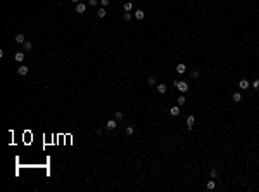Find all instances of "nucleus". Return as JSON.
<instances>
[{
	"label": "nucleus",
	"mask_w": 259,
	"mask_h": 192,
	"mask_svg": "<svg viewBox=\"0 0 259 192\" xmlns=\"http://www.w3.org/2000/svg\"><path fill=\"white\" fill-rule=\"evenodd\" d=\"M114 119H117V121H121V119H123V113H121V111H116Z\"/></svg>",
	"instance_id": "obj_17"
},
{
	"label": "nucleus",
	"mask_w": 259,
	"mask_h": 192,
	"mask_svg": "<svg viewBox=\"0 0 259 192\" xmlns=\"http://www.w3.org/2000/svg\"><path fill=\"white\" fill-rule=\"evenodd\" d=\"M116 126H117V119H109L107 125H106V128H107V130H114Z\"/></svg>",
	"instance_id": "obj_4"
},
{
	"label": "nucleus",
	"mask_w": 259,
	"mask_h": 192,
	"mask_svg": "<svg viewBox=\"0 0 259 192\" xmlns=\"http://www.w3.org/2000/svg\"><path fill=\"white\" fill-rule=\"evenodd\" d=\"M28 71H29V69H28V67H26V66H24V64H23V66H19V67H17V73H19L21 76H24V75H28Z\"/></svg>",
	"instance_id": "obj_8"
},
{
	"label": "nucleus",
	"mask_w": 259,
	"mask_h": 192,
	"mask_svg": "<svg viewBox=\"0 0 259 192\" xmlns=\"http://www.w3.org/2000/svg\"><path fill=\"white\" fill-rule=\"evenodd\" d=\"M174 86H176L180 92H187V90H188V83H185V81H174Z\"/></svg>",
	"instance_id": "obj_1"
},
{
	"label": "nucleus",
	"mask_w": 259,
	"mask_h": 192,
	"mask_svg": "<svg viewBox=\"0 0 259 192\" xmlns=\"http://www.w3.org/2000/svg\"><path fill=\"white\" fill-rule=\"evenodd\" d=\"M250 85L254 86V88H259V80H254V81H252V83H250Z\"/></svg>",
	"instance_id": "obj_26"
},
{
	"label": "nucleus",
	"mask_w": 259,
	"mask_h": 192,
	"mask_svg": "<svg viewBox=\"0 0 259 192\" xmlns=\"http://www.w3.org/2000/svg\"><path fill=\"white\" fill-rule=\"evenodd\" d=\"M157 92H159V94H166V92H168V86L164 85V83H159V85H157Z\"/></svg>",
	"instance_id": "obj_10"
},
{
	"label": "nucleus",
	"mask_w": 259,
	"mask_h": 192,
	"mask_svg": "<svg viewBox=\"0 0 259 192\" xmlns=\"http://www.w3.org/2000/svg\"><path fill=\"white\" fill-rule=\"evenodd\" d=\"M97 4H98V0H88V5L90 7H95Z\"/></svg>",
	"instance_id": "obj_24"
},
{
	"label": "nucleus",
	"mask_w": 259,
	"mask_h": 192,
	"mask_svg": "<svg viewBox=\"0 0 259 192\" xmlns=\"http://www.w3.org/2000/svg\"><path fill=\"white\" fill-rule=\"evenodd\" d=\"M147 83H149V86H150V85H155V78H154V76H150L149 80H147Z\"/></svg>",
	"instance_id": "obj_23"
},
{
	"label": "nucleus",
	"mask_w": 259,
	"mask_h": 192,
	"mask_svg": "<svg viewBox=\"0 0 259 192\" xmlns=\"http://www.w3.org/2000/svg\"><path fill=\"white\" fill-rule=\"evenodd\" d=\"M231 99H233V102H240V100H242V94H240V92H235V94L231 95Z\"/></svg>",
	"instance_id": "obj_11"
},
{
	"label": "nucleus",
	"mask_w": 259,
	"mask_h": 192,
	"mask_svg": "<svg viewBox=\"0 0 259 192\" xmlns=\"http://www.w3.org/2000/svg\"><path fill=\"white\" fill-rule=\"evenodd\" d=\"M238 86L242 88V90H245V88H249V86H250V81H247L245 78H242V80L238 81Z\"/></svg>",
	"instance_id": "obj_3"
},
{
	"label": "nucleus",
	"mask_w": 259,
	"mask_h": 192,
	"mask_svg": "<svg viewBox=\"0 0 259 192\" xmlns=\"http://www.w3.org/2000/svg\"><path fill=\"white\" fill-rule=\"evenodd\" d=\"M131 9H133V4H131V2H126V4H125V10H126V12H130Z\"/></svg>",
	"instance_id": "obj_16"
},
{
	"label": "nucleus",
	"mask_w": 259,
	"mask_h": 192,
	"mask_svg": "<svg viewBox=\"0 0 259 192\" xmlns=\"http://www.w3.org/2000/svg\"><path fill=\"white\" fill-rule=\"evenodd\" d=\"M185 71H187V67H185V64H178V66H176V73H180V75H183Z\"/></svg>",
	"instance_id": "obj_13"
},
{
	"label": "nucleus",
	"mask_w": 259,
	"mask_h": 192,
	"mask_svg": "<svg viewBox=\"0 0 259 192\" xmlns=\"http://www.w3.org/2000/svg\"><path fill=\"white\" fill-rule=\"evenodd\" d=\"M24 42H26V38H24V35H23V33L16 35V43H21V45H24Z\"/></svg>",
	"instance_id": "obj_9"
},
{
	"label": "nucleus",
	"mask_w": 259,
	"mask_h": 192,
	"mask_svg": "<svg viewBox=\"0 0 259 192\" xmlns=\"http://www.w3.org/2000/svg\"><path fill=\"white\" fill-rule=\"evenodd\" d=\"M97 16L98 18H106V7H100V9L97 10Z\"/></svg>",
	"instance_id": "obj_14"
},
{
	"label": "nucleus",
	"mask_w": 259,
	"mask_h": 192,
	"mask_svg": "<svg viewBox=\"0 0 259 192\" xmlns=\"http://www.w3.org/2000/svg\"><path fill=\"white\" fill-rule=\"evenodd\" d=\"M190 76H192L193 80H195V78H199V71H197V69H193L192 73H190Z\"/></svg>",
	"instance_id": "obj_22"
},
{
	"label": "nucleus",
	"mask_w": 259,
	"mask_h": 192,
	"mask_svg": "<svg viewBox=\"0 0 259 192\" xmlns=\"http://www.w3.org/2000/svg\"><path fill=\"white\" fill-rule=\"evenodd\" d=\"M131 18H133V16H131L130 12H126V14H123V19H125V21H131Z\"/></svg>",
	"instance_id": "obj_19"
},
{
	"label": "nucleus",
	"mask_w": 259,
	"mask_h": 192,
	"mask_svg": "<svg viewBox=\"0 0 259 192\" xmlns=\"http://www.w3.org/2000/svg\"><path fill=\"white\" fill-rule=\"evenodd\" d=\"M185 102H187V99H185V97H178V104H180V106H183V104H185Z\"/></svg>",
	"instance_id": "obj_21"
},
{
	"label": "nucleus",
	"mask_w": 259,
	"mask_h": 192,
	"mask_svg": "<svg viewBox=\"0 0 259 192\" xmlns=\"http://www.w3.org/2000/svg\"><path fill=\"white\" fill-rule=\"evenodd\" d=\"M206 187H207V190H212V189H214V187H216V182H214V180H209V182H207V185H206Z\"/></svg>",
	"instance_id": "obj_15"
},
{
	"label": "nucleus",
	"mask_w": 259,
	"mask_h": 192,
	"mask_svg": "<svg viewBox=\"0 0 259 192\" xmlns=\"http://www.w3.org/2000/svg\"><path fill=\"white\" fill-rule=\"evenodd\" d=\"M209 175H211V178H216V177H218V170H216V168H212Z\"/></svg>",
	"instance_id": "obj_20"
},
{
	"label": "nucleus",
	"mask_w": 259,
	"mask_h": 192,
	"mask_svg": "<svg viewBox=\"0 0 259 192\" xmlns=\"http://www.w3.org/2000/svg\"><path fill=\"white\" fill-rule=\"evenodd\" d=\"M100 5H102V7H107V5H109V0H100Z\"/></svg>",
	"instance_id": "obj_27"
},
{
	"label": "nucleus",
	"mask_w": 259,
	"mask_h": 192,
	"mask_svg": "<svg viewBox=\"0 0 259 192\" xmlns=\"http://www.w3.org/2000/svg\"><path fill=\"white\" fill-rule=\"evenodd\" d=\"M33 48V43L31 42H24V50H31Z\"/></svg>",
	"instance_id": "obj_18"
},
{
	"label": "nucleus",
	"mask_w": 259,
	"mask_h": 192,
	"mask_svg": "<svg viewBox=\"0 0 259 192\" xmlns=\"http://www.w3.org/2000/svg\"><path fill=\"white\" fill-rule=\"evenodd\" d=\"M144 18H145V12L142 9H136V10H135V19L140 21V19H144Z\"/></svg>",
	"instance_id": "obj_6"
},
{
	"label": "nucleus",
	"mask_w": 259,
	"mask_h": 192,
	"mask_svg": "<svg viewBox=\"0 0 259 192\" xmlns=\"http://www.w3.org/2000/svg\"><path fill=\"white\" fill-rule=\"evenodd\" d=\"M71 2H74V4H79V0H71Z\"/></svg>",
	"instance_id": "obj_28"
},
{
	"label": "nucleus",
	"mask_w": 259,
	"mask_h": 192,
	"mask_svg": "<svg viewBox=\"0 0 259 192\" xmlns=\"http://www.w3.org/2000/svg\"><path fill=\"white\" fill-rule=\"evenodd\" d=\"M180 113H182V111H180V106H173L171 109H169V114L171 116H178Z\"/></svg>",
	"instance_id": "obj_7"
},
{
	"label": "nucleus",
	"mask_w": 259,
	"mask_h": 192,
	"mask_svg": "<svg viewBox=\"0 0 259 192\" xmlns=\"http://www.w3.org/2000/svg\"><path fill=\"white\" fill-rule=\"evenodd\" d=\"M133 132H135L133 126H128V128H126V135H133Z\"/></svg>",
	"instance_id": "obj_25"
},
{
	"label": "nucleus",
	"mask_w": 259,
	"mask_h": 192,
	"mask_svg": "<svg viewBox=\"0 0 259 192\" xmlns=\"http://www.w3.org/2000/svg\"><path fill=\"white\" fill-rule=\"evenodd\" d=\"M85 10H86V4H76V12L78 14H85Z\"/></svg>",
	"instance_id": "obj_5"
},
{
	"label": "nucleus",
	"mask_w": 259,
	"mask_h": 192,
	"mask_svg": "<svg viewBox=\"0 0 259 192\" xmlns=\"http://www.w3.org/2000/svg\"><path fill=\"white\" fill-rule=\"evenodd\" d=\"M193 123H195V116L190 114L188 118H187V128H188V130H192V128H193Z\"/></svg>",
	"instance_id": "obj_2"
},
{
	"label": "nucleus",
	"mask_w": 259,
	"mask_h": 192,
	"mask_svg": "<svg viewBox=\"0 0 259 192\" xmlns=\"http://www.w3.org/2000/svg\"><path fill=\"white\" fill-rule=\"evenodd\" d=\"M14 57H16V61H17V62H23V61H24V52H17Z\"/></svg>",
	"instance_id": "obj_12"
}]
</instances>
